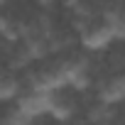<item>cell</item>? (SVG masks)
<instances>
[{"label":"cell","instance_id":"8992f818","mask_svg":"<svg viewBox=\"0 0 125 125\" xmlns=\"http://www.w3.org/2000/svg\"><path fill=\"white\" fill-rule=\"evenodd\" d=\"M113 115H115V110H113L110 105L101 103V101H96V103L88 108V113H86L88 123H93V125H110Z\"/></svg>","mask_w":125,"mask_h":125},{"label":"cell","instance_id":"7a4b0ae2","mask_svg":"<svg viewBox=\"0 0 125 125\" xmlns=\"http://www.w3.org/2000/svg\"><path fill=\"white\" fill-rule=\"evenodd\" d=\"M64 86H66V79H64V71H61V64L42 66L30 79V88L32 91H39V93H56Z\"/></svg>","mask_w":125,"mask_h":125},{"label":"cell","instance_id":"6da1fadb","mask_svg":"<svg viewBox=\"0 0 125 125\" xmlns=\"http://www.w3.org/2000/svg\"><path fill=\"white\" fill-rule=\"evenodd\" d=\"M76 30H79V39L86 49H105L115 34H113V27L110 22L103 17V15H88V17H76Z\"/></svg>","mask_w":125,"mask_h":125},{"label":"cell","instance_id":"5b68a950","mask_svg":"<svg viewBox=\"0 0 125 125\" xmlns=\"http://www.w3.org/2000/svg\"><path fill=\"white\" fill-rule=\"evenodd\" d=\"M74 113H76V103L71 101V96L61 93V91L52 93V101H49V115H52L54 120H59V123H69V120H74Z\"/></svg>","mask_w":125,"mask_h":125},{"label":"cell","instance_id":"277c9868","mask_svg":"<svg viewBox=\"0 0 125 125\" xmlns=\"http://www.w3.org/2000/svg\"><path fill=\"white\" fill-rule=\"evenodd\" d=\"M98 101L105 105H118L125 101V74L118 76H108L101 86H98Z\"/></svg>","mask_w":125,"mask_h":125},{"label":"cell","instance_id":"ba28073f","mask_svg":"<svg viewBox=\"0 0 125 125\" xmlns=\"http://www.w3.org/2000/svg\"><path fill=\"white\" fill-rule=\"evenodd\" d=\"M3 125H34V120H32V118H27V115H22V113L15 108L12 113H8V115H5Z\"/></svg>","mask_w":125,"mask_h":125},{"label":"cell","instance_id":"9c48e42d","mask_svg":"<svg viewBox=\"0 0 125 125\" xmlns=\"http://www.w3.org/2000/svg\"><path fill=\"white\" fill-rule=\"evenodd\" d=\"M10 22H12V20H8L5 15H0V34H3V32H5L8 27H10Z\"/></svg>","mask_w":125,"mask_h":125},{"label":"cell","instance_id":"3957f363","mask_svg":"<svg viewBox=\"0 0 125 125\" xmlns=\"http://www.w3.org/2000/svg\"><path fill=\"white\" fill-rule=\"evenodd\" d=\"M49 101H52V93H39V91L27 88L17 96V110L34 120V118L49 113Z\"/></svg>","mask_w":125,"mask_h":125},{"label":"cell","instance_id":"52a82bcc","mask_svg":"<svg viewBox=\"0 0 125 125\" xmlns=\"http://www.w3.org/2000/svg\"><path fill=\"white\" fill-rule=\"evenodd\" d=\"M20 96V81L12 74L0 71V101H10Z\"/></svg>","mask_w":125,"mask_h":125}]
</instances>
